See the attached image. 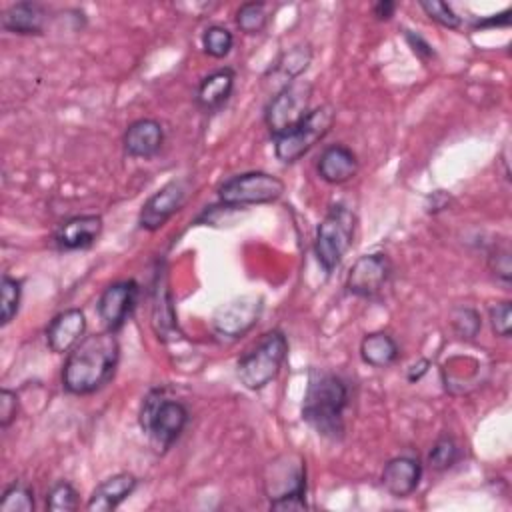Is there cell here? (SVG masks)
Wrapping results in <instances>:
<instances>
[{"mask_svg":"<svg viewBox=\"0 0 512 512\" xmlns=\"http://www.w3.org/2000/svg\"><path fill=\"white\" fill-rule=\"evenodd\" d=\"M418 6L422 8V12L432 22H436L442 28L458 30L462 26V16H458L456 10L448 2H442V0H420Z\"/></svg>","mask_w":512,"mask_h":512,"instance_id":"obj_32","label":"cell"},{"mask_svg":"<svg viewBox=\"0 0 512 512\" xmlns=\"http://www.w3.org/2000/svg\"><path fill=\"white\" fill-rule=\"evenodd\" d=\"M104 228V220L100 214H78L60 222L54 230V244L58 250H86L96 244Z\"/></svg>","mask_w":512,"mask_h":512,"instance_id":"obj_14","label":"cell"},{"mask_svg":"<svg viewBox=\"0 0 512 512\" xmlns=\"http://www.w3.org/2000/svg\"><path fill=\"white\" fill-rule=\"evenodd\" d=\"M462 458V448L460 444L454 440V436L444 434L440 436L432 448L428 450L426 456V466L434 472H446L450 470L454 464H458V460Z\"/></svg>","mask_w":512,"mask_h":512,"instance_id":"obj_26","label":"cell"},{"mask_svg":"<svg viewBox=\"0 0 512 512\" xmlns=\"http://www.w3.org/2000/svg\"><path fill=\"white\" fill-rule=\"evenodd\" d=\"M166 134L162 124L156 118H138L128 124L122 134V148L124 154L130 158L150 160L154 158L164 146Z\"/></svg>","mask_w":512,"mask_h":512,"instance_id":"obj_15","label":"cell"},{"mask_svg":"<svg viewBox=\"0 0 512 512\" xmlns=\"http://www.w3.org/2000/svg\"><path fill=\"white\" fill-rule=\"evenodd\" d=\"M20 302H22V280L4 274L0 280V326H8L18 310H20Z\"/></svg>","mask_w":512,"mask_h":512,"instance_id":"obj_28","label":"cell"},{"mask_svg":"<svg viewBox=\"0 0 512 512\" xmlns=\"http://www.w3.org/2000/svg\"><path fill=\"white\" fill-rule=\"evenodd\" d=\"M234 86H236V72L230 66H224L206 74L196 88V96H194L196 106L204 114L218 112L230 100Z\"/></svg>","mask_w":512,"mask_h":512,"instance_id":"obj_19","label":"cell"},{"mask_svg":"<svg viewBox=\"0 0 512 512\" xmlns=\"http://www.w3.org/2000/svg\"><path fill=\"white\" fill-rule=\"evenodd\" d=\"M356 214L342 202L332 204L314 232V256L326 274H332L352 248Z\"/></svg>","mask_w":512,"mask_h":512,"instance_id":"obj_5","label":"cell"},{"mask_svg":"<svg viewBox=\"0 0 512 512\" xmlns=\"http://www.w3.org/2000/svg\"><path fill=\"white\" fill-rule=\"evenodd\" d=\"M488 270L492 276L502 282L504 286H510L512 280V256H510V246L508 242L494 244L492 250L488 252Z\"/></svg>","mask_w":512,"mask_h":512,"instance_id":"obj_33","label":"cell"},{"mask_svg":"<svg viewBox=\"0 0 512 512\" xmlns=\"http://www.w3.org/2000/svg\"><path fill=\"white\" fill-rule=\"evenodd\" d=\"M404 40H406L408 48L412 50V54H414V56H418L422 62H430V60H434V58H436V50H434V46H432V44H430L422 34H418V32H414V30L404 28Z\"/></svg>","mask_w":512,"mask_h":512,"instance_id":"obj_36","label":"cell"},{"mask_svg":"<svg viewBox=\"0 0 512 512\" xmlns=\"http://www.w3.org/2000/svg\"><path fill=\"white\" fill-rule=\"evenodd\" d=\"M192 190V182L188 178H172L162 184L148 200L142 204L138 212V228L146 232L160 230L182 206L186 204Z\"/></svg>","mask_w":512,"mask_h":512,"instance_id":"obj_11","label":"cell"},{"mask_svg":"<svg viewBox=\"0 0 512 512\" xmlns=\"http://www.w3.org/2000/svg\"><path fill=\"white\" fill-rule=\"evenodd\" d=\"M288 356V338L282 330L274 328L260 336L236 362V378L246 390L258 392L272 384Z\"/></svg>","mask_w":512,"mask_h":512,"instance_id":"obj_4","label":"cell"},{"mask_svg":"<svg viewBox=\"0 0 512 512\" xmlns=\"http://www.w3.org/2000/svg\"><path fill=\"white\" fill-rule=\"evenodd\" d=\"M422 462L418 456L410 454H400L390 458L380 474V484L384 490L394 496V498H408L416 488L420 486L422 480Z\"/></svg>","mask_w":512,"mask_h":512,"instance_id":"obj_16","label":"cell"},{"mask_svg":"<svg viewBox=\"0 0 512 512\" xmlns=\"http://www.w3.org/2000/svg\"><path fill=\"white\" fill-rule=\"evenodd\" d=\"M448 326L458 340L474 342L482 330V316L476 308L458 304L448 312Z\"/></svg>","mask_w":512,"mask_h":512,"instance_id":"obj_25","label":"cell"},{"mask_svg":"<svg viewBox=\"0 0 512 512\" xmlns=\"http://www.w3.org/2000/svg\"><path fill=\"white\" fill-rule=\"evenodd\" d=\"M34 508V490L28 484L16 480L4 488L0 498V512H34Z\"/></svg>","mask_w":512,"mask_h":512,"instance_id":"obj_29","label":"cell"},{"mask_svg":"<svg viewBox=\"0 0 512 512\" xmlns=\"http://www.w3.org/2000/svg\"><path fill=\"white\" fill-rule=\"evenodd\" d=\"M510 14L512 10L506 8L504 12L500 14H492V16H486L482 20H476L474 22V28H492V26H508L510 24Z\"/></svg>","mask_w":512,"mask_h":512,"instance_id":"obj_39","label":"cell"},{"mask_svg":"<svg viewBox=\"0 0 512 512\" xmlns=\"http://www.w3.org/2000/svg\"><path fill=\"white\" fill-rule=\"evenodd\" d=\"M78 504H80L78 490L66 480H58L46 492V510L48 512H72L78 508Z\"/></svg>","mask_w":512,"mask_h":512,"instance_id":"obj_31","label":"cell"},{"mask_svg":"<svg viewBox=\"0 0 512 512\" xmlns=\"http://www.w3.org/2000/svg\"><path fill=\"white\" fill-rule=\"evenodd\" d=\"M140 296L136 280H116L108 284L96 302V314L104 324V330L118 332L134 314Z\"/></svg>","mask_w":512,"mask_h":512,"instance_id":"obj_12","label":"cell"},{"mask_svg":"<svg viewBox=\"0 0 512 512\" xmlns=\"http://www.w3.org/2000/svg\"><path fill=\"white\" fill-rule=\"evenodd\" d=\"M152 318H154V328L158 332V338H166L168 330L176 328L174 306H172V296H170V290H168V278H166L164 268L158 270L156 282H154Z\"/></svg>","mask_w":512,"mask_h":512,"instance_id":"obj_24","label":"cell"},{"mask_svg":"<svg viewBox=\"0 0 512 512\" xmlns=\"http://www.w3.org/2000/svg\"><path fill=\"white\" fill-rule=\"evenodd\" d=\"M138 488V478L132 472H116L104 478L86 502L88 512H112Z\"/></svg>","mask_w":512,"mask_h":512,"instance_id":"obj_20","label":"cell"},{"mask_svg":"<svg viewBox=\"0 0 512 512\" xmlns=\"http://www.w3.org/2000/svg\"><path fill=\"white\" fill-rule=\"evenodd\" d=\"M234 22L240 28V32L248 36L262 34L268 24V8L264 2H256V0L244 2L238 6L234 14Z\"/></svg>","mask_w":512,"mask_h":512,"instance_id":"obj_27","label":"cell"},{"mask_svg":"<svg viewBox=\"0 0 512 512\" xmlns=\"http://www.w3.org/2000/svg\"><path fill=\"white\" fill-rule=\"evenodd\" d=\"M400 356L398 342L384 330L368 332L360 340V358L370 368H388Z\"/></svg>","mask_w":512,"mask_h":512,"instance_id":"obj_23","label":"cell"},{"mask_svg":"<svg viewBox=\"0 0 512 512\" xmlns=\"http://www.w3.org/2000/svg\"><path fill=\"white\" fill-rule=\"evenodd\" d=\"M488 322L498 338H510L512 334V302L498 300L488 306Z\"/></svg>","mask_w":512,"mask_h":512,"instance_id":"obj_34","label":"cell"},{"mask_svg":"<svg viewBox=\"0 0 512 512\" xmlns=\"http://www.w3.org/2000/svg\"><path fill=\"white\" fill-rule=\"evenodd\" d=\"M316 172L326 184H344L356 176L358 156L346 144H330L320 152Z\"/></svg>","mask_w":512,"mask_h":512,"instance_id":"obj_21","label":"cell"},{"mask_svg":"<svg viewBox=\"0 0 512 512\" xmlns=\"http://www.w3.org/2000/svg\"><path fill=\"white\" fill-rule=\"evenodd\" d=\"M120 342L116 332L102 330L84 336L68 354L62 366V388L74 396H88L104 388L118 366Z\"/></svg>","mask_w":512,"mask_h":512,"instance_id":"obj_1","label":"cell"},{"mask_svg":"<svg viewBox=\"0 0 512 512\" xmlns=\"http://www.w3.org/2000/svg\"><path fill=\"white\" fill-rule=\"evenodd\" d=\"M312 92L314 86L306 78H298L280 86V90L264 106L262 114L272 138L298 124L310 112Z\"/></svg>","mask_w":512,"mask_h":512,"instance_id":"obj_8","label":"cell"},{"mask_svg":"<svg viewBox=\"0 0 512 512\" xmlns=\"http://www.w3.org/2000/svg\"><path fill=\"white\" fill-rule=\"evenodd\" d=\"M426 202H432V206H426V210H428V212H432V214H436V212H440V210L448 208L450 196H448L444 190H434L432 194H428V196H426Z\"/></svg>","mask_w":512,"mask_h":512,"instance_id":"obj_41","label":"cell"},{"mask_svg":"<svg viewBox=\"0 0 512 512\" xmlns=\"http://www.w3.org/2000/svg\"><path fill=\"white\" fill-rule=\"evenodd\" d=\"M46 22L48 8L32 0L14 2L0 16L2 30L18 36H42L46 32Z\"/></svg>","mask_w":512,"mask_h":512,"instance_id":"obj_18","label":"cell"},{"mask_svg":"<svg viewBox=\"0 0 512 512\" xmlns=\"http://www.w3.org/2000/svg\"><path fill=\"white\" fill-rule=\"evenodd\" d=\"M392 272H394V266H392L388 254L368 252V254L358 256L352 262V266L346 274L344 288L348 294H352L356 298L374 300L390 284Z\"/></svg>","mask_w":512,"mask_h":512,"instance_id":"obj_10","label":"cell"},{"mask_svg":"<svg viewBox=\"0 0 512 512\" xmlns=\"http://www.w3.org/2000/svg\"><path fill=\"white\" fill-rule=\"evenodd\" d=\"M394 12H396V2H392V0H378V2L372 6L374 18L380 20V22L390 20V18L394 16Z\"/></svg>","mask_w":512,"mask_h":512,"instance_id":"obj_40","label":"cell"},{"mask_svg":"<svg viewBox=\"0 0 512 512\" xmlns=\"http://www.w3.org/2000/svg\"><path fill=\"white\" fill-rule=\"evenodd\" d=\"M20 410V402H18V394L10 388H2L0 390V428L6 430L18 416Z\"/></svg>","mask_w":512,"mask_h":512,"instance_id":"obj_35","label":"cell"},{"mask_svg":"<svg viewBox=\"0 0 512 512\" xmlns=\"http://www.w3.org/2000/svg\"><path fill=\"white\" fill-rule=\"evenodd\" d=\"M202 48L210 58H226L234 48V34L222 24H210L202 32Z\"/></svg>","mask_w":512,"mask_h":512,"instance_id":"obj_30","label":"cell"},{"mask_svg":"<svg viewBox=\"0 0 512 512\" xmlns=\"http://www.w3.org/2000/svg\"><path fill=\"white\" fill-rule=\"evenodd\" d=\"M314 58V50L310 42H298L290 48H286L284 52H280V56L274 60V64L266 70V76H274L278 80H282V86L298 80L310 66Z\"/></svg>","mask_w":512,"mask_h":512,"instance_id":"obj_22","label":"cell"},{"mask_svg":"<svg viewBox=\"0 0 512 512\" xmlns=\"http://www.w3.org/2000/svg\"><path fill=\"white\" fill-rule=\"evenodd\" d=\"M138 422L152 448L156 452H166L186 430L190 410L184 402L166 396L160 388H154L142 402Z\"/></svg>","mask_w":512,"mask_h":512,"instance_id":"obj_3","label":"cell"},{"mask_svg":"<svg viewBox=\"0 0 512 512\" xmlns=\"http://www.w3.org/2000/svg\"><path fill=\"white\" fill-rule=\"evenodd\" d=\"M270 510L276 512H292V510H308L310 504L306 500V496H280L270 500Z\"/></svg>","mask_w":512,"mask_h":512,"instance_id":"obj_37","label":"cell"},{"mask_svg":"<svg viewBox=\"0 0 512 512\" xmlns=\"http://www.w3.org/2000/svg\"><path fill=\"white\" fill-rule=\"evenodd\" d=\"M350 404L348 382L330 370L312 368L308 372L302 400V420L322 438L342 440L346 424L344 414Z\"/></svg>","mask_w":512,"mask_h":512,"instance_id":"obj_2","label":"cell"},{"mask_svg":"<svg viewBox=\"0 0 512 512\" xmlns=\"http://www.w3.org/2000/svg\"><path fill=\"white\" fill-rule=\"evenodd\" d=\"M268 500L280 496H306V462L298 454H282L268 464L264 476Z\"/></svg>","mask_w":512,"mask_h":512,"instance_id":"obj_13","label":"cell"},{"mask_svg":"<svg viewBox=\"0 0 512 512\" xmlns=\"http://www.w3.org/2000/svg\"><path fill=\"white\" fill-rule=\"evenodd\" d=\"M430 370V360L428 358H418L416 362H412L408 368H406V380L410 384H416L420 382Z\"/></svg>","mask_w":512,"mask_h":512,"instance_id":"obj_38","label":"cell"},{"mask_svg":"<svg viewBox=\"0 0 512 512\" xmlns=\"http://www.w3.org/2000/svg\"><path fill=\"white\" fill-rule=\"evenodd\" d=\"M86 334V316L80 308L58 312L46 326V346L54 354H68Z\"/></svg>","mask_w":512,"mask_h":512,"instance_id":"obj_17","label":"cell"},{"mask_svg":"<svg viewBox=\"0 0 512 512\" xmlns=\"http://www.w3.org/2000/svg\"><path fill=\"white\" fill-rule=\"evenodd\" d=\"M284 190L286 184L282 178L264 170H250L222 180L216 188V196L222 204L244 208L276 202L284 194Z\"/></svg>","mask_w":512,"mask_h":512,"instance_id":"obj_7","label":"cell"},{"mask_svg":"<svg viewBox=\"0 0 512 512\" xmlns=\"http://www.w3.org/2000/svg\"><path fill=\"white\" fill-rule=\"evenodd\" d=\"M264 298L260 294H242L220 304L212 314V330L224 340L246 336L262 318Z\"/></svg>","mask_w":512,"mask_h":512,"instance_id":"obj_9","label":"cell"},{"mask_svg":"<svg viewBox=\"0 0 512 512\" xmlns=\"http://www.w3.org/2000/svg\"><path fill=\"white\" fill-rule=\"evenodd\" d=\"M336 110L332 104L312 108L298 124L274 138V156L282 164H294L306 156L334 126Z\"/></svg>","mask_w":512,"mask_h":512,"instance_id":"obj_6","label":"cell"}]
</instances>
